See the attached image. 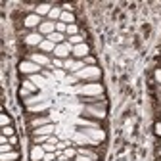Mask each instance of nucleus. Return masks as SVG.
<instances>
[{"label": "nucleus", "instance_id": "obj_5", "mask_svg": "<svg viewBox=\"0 0 161 161\" xmlns=\"http://www.w3.org/2000/svg\"><path fill=\"white\" fill-rule=\"evenodd\" d=\"M94 54V48H92V42H83V44H79V46H73V58L75 59H85L86 56Z\"/></svg>", "mask_w": 161, "mask_h": 161}, {"label": "nucleus", "instance_id": "obj_8", "mask_svg": "<svg viewBox=\"0 0 161 161\" xmlns=\"http://www.w3.org/2000/svg\"><path fill=\"white\" fill-rule=\"evenodd\" d=\"M46 155L44 148L42 146H36V144H31V152H29V161H42Z\"/></svg>", "mask_w": 161, "mask_h": 161}, {"label": "nucleus", "instance_id": "obj_25", "mask_svg": "<svg viewBox=\"0 0 161 161\" xmlns=\"http://www.w3.org/2000/svg\"><path fill=\"white\" fill-rule=\"evenodd\" d=\"M12 150H15V148H14V146H10V144L0 146V153H8V152H12Z\"/></svg>", "mask_w": 161, "mask_h": 161}, {"label": "nucleus", "instance_id": "obj_10", "mask_svg": "<svg viewBox=\"0 0 161 161\" xmlns=\"http://www.w3.org/2000/svg\"><path fill=\"white\" fill-rule=\"evenodd\" d=\"M0 161H21V150L15 148L8 153H0Z\"/></svg>", "mask_w": 161, "mask_h": 161}, {"label": "nucleus", "instance_id": "obj_16", "mask_svg": "<svg viewBox=\"0 0 161 161\" xmlns=\"http://www.w3.org/2000/svg\"><path fill=\"white\" fill-rule=\"evenodd\" d=\"M80 83H83V80H80L75 73H67V79H65V83H64V85H69V86H79Z\"/></svg>", "mask_w": 161, "mask_h": 161}, {"label": "nucleus", "instance_id": "obj_17", "mask_svg": "<svg viewBox=\"0 0 161 161\" xmlns=\"http://www.w3.org/2000/svg\"><path fill=\"white\" fill-rule=\"evenodd\" d=\"M83 62H85V65H100V62H98V58L94 56V54H90V56H86L85 59H83Z\"/></svg>", "mask_w": 161, "mask_h": 161}, {"label": "nucleus", "instance_id": "obj_24", "mask_svg": "<svg viewBox=\"0 0 161 161\" xmlns=\"http://www.w3.org/2000/svg\"><path fill=\"white\" fill-rule=\"evenodd\" d=\"M10 146H14V148H19V140H17V134L10 136Z\"/></svg>", "mask_w": 161, "mask_h": 161}, {"label": "nucleus", "instance_id": "obj_30", "mask_svg": "<svg viewBox=\"0 0 161 161\" xmlns=\"http://www.w3.org/2000/svg\"><path fill=\"white\" fill-rule=\"evenodd\" d=\"M54 161H58V159H54Z\"/></svg>", "mask_w": 161, "mask_h": 161}, {"label": "nucleus", "instance_id": "obj_1", "mask_svg": "<svg viewBox=\"0 0 161 161\" xmlns=\"http://www.w3.org/2000/svg\"><path fill=\"white\" fill-rule=\"evenodd\" d=\"M77 88V96H102L106 94V86L102 80H98V83H80Z\"/></svg>", "mask_w": 161, "mask_h": 161}, {"label": "nucleus", "instance_id": "obj_7", "mask_svg": "<svg viewBox=\"0 0 161 161\" xmlns=\"http://www.w3.org/2000/svg\"><path fill=\"white\" fill-rule=\"evenodd\" d=\"M40 35H42L44 38L48 36V35H52V33H56V23L54 21H50V19H42V23L38 25V29H36Z\"/></svg>", "mask_w": 161, "mask_h": 161}, {"label": "nucleus", "instance_id": "obj_18", "mask_svg": "<svg viewBox=\"0 0 161 161\" xmlns=\"http://www.w3.org/2000/svg\"><path fill=\"white\" fill-rule=\"evenodd\" d=\"M150 75H152V77H153V79L157 80V83L161 85V65H155V67H153V69L150 71Z\"/></svg>", "mask_w": 161, "mask_h": 161}, {"label": "nucleus", "instance_id": "obj_23", "mask_svg": "<svg viewBox=\"0 0 161 161\" xmlns=\"http://www.w3.org/2000/svg\"><path fill=\"white\" fill-rule=\"evenodd\" d=\"M56 33L65 35V33H67V25H65V23H62V21H58V23H56Z\"/></svg>", "mask_w": 161, "mask_h": 161}, {"label": "nucleus", "instance_id": "obj_26", "mask_svg": "<svg viewBox=\"0 0 161 161\" xmlns=\"http://www.w3.org/2000/svg\"><path fill=\"white\" fill-rule=\"evenodd\" d=\"M59 6H62L64 12H75V6L73 4H59Z\"/></svg>", "mask_w": 161, "mask_h": 161}, {"label": "nucleus", "instance_id": "obj_3", "mask_svg": "<svg viewBox=\"0 0 161 161\" xmlns=\"http://www.w3.org/2000/svg\"><path fill=\"white\" fill-rule=\"evenodd\" d=\"M54 123V119L50 113H44V115H38V117H33V119H25V127H27V134H31L35 129H40L44 125H50Z\"/></svg>", "mask_w": 161, "mask_h": 161}, {"label": "nucleus", "instance_id": "obj_19", "mask_svg": "<svg viewBox=\"0 0 161 161\" xmlns=\"http://www.w3.org/2000/svg\"><path fill=\"white\" fill-rule=\"evenodd\" d=\"M75 62H77V59H75V58H73V56H71V58H67V59H64V69H65V71H67V73H69V71H71V67H73V64H75Z\"/></svg>", "mask_w": 161, "mask_h": 161}, {"label": "nucleus", "instance_id": "obj_6", "mask_svg": "<svg viewBox=\"0 0 161 161\" xmlns=\"http://www.w3.org/2000/svg\"><path fill=\"white\" fill-rule=\"evenodd\" d=\"M73 54V46L69 42H62V44H56V50H54V58H59V59H67L71 58Z\"/></svg>", "mask_w": 161, "mask_h": 161}, {"label": "nucleus", "instance_id": "obj_12", "mask_svg": "<svg viewBox=\"0 0 161 161\" xmlns=\"http://www.w3.org/2000/svg\"><path fill=\"white\" fill-rule=\"evenodd\" d=\"M54 50H56V44H54V42H50V40H46V38L38 44V52H42V54L52 56V54H54Z\"/></svg>", "mask_w": 161, "mask_h": 161}, {"label": "nucleus", "instance_id": "obj_13", "mask_svg": "<svg viewBox=\"0 0 161 161\" xmlns=\"http://www.w3.org/2000/svg\"><path fill=\"white\" fill-rule=\"evenodd\" d=\"M46 40H50V42L54 44H62V42H67V35H62V33H52L46 36Z\"/></svg>", "mask_w": 161, "mask_h": 161}, {"label": "nucleus", "instance_id": "obj_4", "mask_svg": "<svg viewBox=\"0 0 161 161\" xmlns=\"http://www.w3.org/2000/svg\"><path fill=\"white\" fill-rule=\"evenodd\" d=\"M17 73L19 75H36V73H42V67L38 64L31 62V59H19L17 62Z\"/></svg>", "mask_w": 161, "mask_h": 161}, {"label": "nucleus", "instance_id": "obj_2", "mask_svg": "<svg viewBox=\"0 0 161 161\" xmlns=\"http://www.w3.org/2000/svg\"><path fill=\"white\" fill-rule=\"evenodd\" d=\"M83 83H98V80H102V77H104V71H102V67L100 65H86V67H83L79 73H75Z\"/></svg>", "mask_w": 161, "mask_h": 161}, {"label": "nucleus", "instance_id": "obj_11", "mask_svg": "<svg viewBox=\"0 0 161 161\" xmlns=\"http://www.w3.org/2000/svg\"><path fill=\"white\" fill-rule=\"evenodd\" d=\"M62 14H64V10H62V6L59 4H54V8L50 10V14H48V17L46 19H50V21H54V23H58L59 19H62Z\"/></svg>", "mask_w": 161, "mask_h": 161}, {"label": "nucleus", "instance_id": "obj_29", "mask_svg": "<svg viewBox=\"0 0 161 161\" xmlns=\"http://www.w3.org/2000/svg\"><path fill=\"white\" fill-rule=\"evenodd\" d=\"M155 119H159V121H161V115H159V117H155Z\"/></svg>", "mask_w": 161, "mask_h": 161}, {"label": "nucleus", "instance_id": "obj_22", "mask_svg": "<svg viewBox=\"0 0 161 161\" xmlns=\"http://www.w3.org/2000/svg\"><path fill=\"white\" fill-rule=\"evenodd\" d=\"M52 67H54V69H64V59L52 56Z\"/></svg>", "mask_w": 161, "mask_h": 161}, {"label": "nucleus", "instance_id": "obj_27", "mask_svg": "<svg viewBox=\"0 0 161 161\" xmlns=\"http://www.w3.org/2000/svg\"><path fill=\"white\" fill-rule=\"evenodd\" d=\"M54 159H56V152H54V153H46L42 161H54Z\"/></svg>", "mask_w": 161, "mask_h": 161}, {"label": "nucleus", "instance_id": "obj_15", "mask_svg": "<svg viewBox=\"0 0 161 161\" xmlns=\"http://www.w3.org/2000/svg\"><path fill=\"white\" fill-rule=\"evenodd\" d=\"M10 125H14V119L8 115V111L2 108V113H0V127H10Z\"/></svg>", "mask_w": 161, "mask_h": 161}, {"label": "nucleus", "instance_id": "obj_9", "mask_svg": "<svg viewBox=\"0 0 161 161\" xmlns=\"http://www.w3.org/2000/svg\"><path fill=\"white\" fill-rule=\"evenodd\" d=\"M54 4H56V2H44V4H36V8H35V14H36V15H40L42 19H46V17H48V14H50V10L54 8Z\"/></svg>", "mask_w": 161, "mask_h": 161}, {"label": "nucleus", "instance_id": "obj_14", "mask_svg": "<svg viewBox=\"0 0 161 161\" xmlns=\"http://www.w3.org/2000/svg\"><path fill=\"white\" fill-rule=\"evenodd\" d=\"M59 21L65 23V25L77 23V15H75V12H64V14H62V19H59Z\"/></svg>", "mask_w": 161, "mask_h": 161}, {"label": "nucleus", "instance_id": "obj_20", "mask_svg": "<svg viewBox=\"0 0 161 161\" xmlns=\"http://www.w3.org/2000/svg\"><path fill=\"white\" fill-rule=\"evenodd\" d=\"M153 134H155V138H161V121L159 119L153 121Z\"/></svg>", "mask_w": 161, "mask_h": 161}, {"label": "nucleus", "instance_id": "obj_28", "mask_svg": "<svg viewBox=\"0 0 161 161\" xmlns=\"http://www.w3.org/2000/svg\"><path fill=\"white\" fill-rule=\"evenodd\" d=\"M153 113H155V117H159V115H161V106H157V108H153Z\"/></svg>", "mask_w": 161, "mask_h": 161}, {"label": "nucleus", "instance_id": "obj_21", "mask_svg": "<svg viewBox=\"0 0 161 161\" xmlns=\"http://www.w3.org/2000/svg\"><path fill=\"white\" fill-rule=\"evenodd\" d=\"M0 132L6 134V136H14V134H15V127H14V125H10V127H2V129H0Z\"/></svg>", "mask_w": 161, "mask_h": 161}]
</instances>
